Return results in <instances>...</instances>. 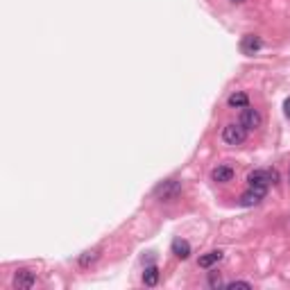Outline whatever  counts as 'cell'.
I'll use <instances>...</instances> for the list:
<instances>
[{
	"label": "cell",
	"instance_id": "2e32d148",
	"mask_svg": "<svg viewBox=\"0 0 290 290\" xmlns=\"http://www.w3.org/2000/svg\"><path fill=\"white\" fill-rule=\"evenodd\" d=\"M209 284L216 288V286H220V277H216V275H211V279H209Z\"/></svg>",
	"mask_w": 290,
	"mask_h": 290
},
{
	"label": "cell",
	"instance_id": "30bf717a",
	"mask_svg": "<svg viewBox=\"0 0 290 290\" xmlns=\"http://www.w3.org/2000/svg\"><path fill=\"white\" fill-rule=\"evenodd\" d=\"M220 259H222V252L220 250H211V252H207V254H202L197 263H200V268H213Z\"/></svg>",
	"mask_w": 290,
	"mask_h": 290
},
{
	"label": "cell",
	"instance_id": "8992f818",
	"mask_svg": "<svg viewBox=\"0 0 290 290\" xmlns=\"http://www.w3.org/2000/svg\"><path fill=\"white\" fill-rule=\"evenodd\" d=\"M34 284H36L34 272H30V270H16L14 272V288H18V290H30Z\"/></svg>",
	"mask_w": 290,
	"mask_h": 290
},
{
	"label": "cell",
	"instance_id": "5b68a950",
	"mask_svg": "<svg viewBox=\"0 0 290 290\" xmlns=\"http://www.w3.org/2000/svg\"><path fill=\"white\" fill-rule=\"evenodd\" d=\"M266 193H268V188H263V186H250L247 193H243L241 204L243 207H256V204L266 197Z\"/></svg>",
	"mask_w": 290,
	"mask_h": 290
},
{
	"label": "cell",
	"instance_id": "5bb4252c",
	"mask_svg": "<svg viewBox=\"0 0 290 290\" xmlns=\"http://www.w3.org/2000/svg\"><path fill=\"white\" fill-rule=\"evenodd\" d=\"M227 288H229V290H234V288H247V290H250L252 284H250V281H229Z\"/></svg>",
	"mask_w": 290,
	"mask_h": 290
},
{
	"label": "cell",
	"instance_id": "52a82bcc",
	"mask_svg": "<svg viewBox=\"0 0 290 290\" xmlns=\"http://www.w3.org/2000/svg\"><path fill=\"white\" fill-rule=\"evenodd\" d=\"M261 48H263V41H261L256 34H247V36H243V41H241V50H243L245 54H254V52H259Z\"/></svg>",
	"mask_w": 290,
	"mask_h": 290
},
{
	"label": "cell",
	"instance_id": "e0dca14e",
	"mask_svg": "<svg viewBox=\"0 0 290 290\" xmlns=\"http://www.w3.org/2000/svg\"><path fill=\"white\" fill-rule=\"evenodd\" d=\"M231 2H245V0H231Z\"/></svg>",
	"mask_w": 290,
	"mask_h": 290
},
{
	"label": "cell",
	"instance_id": "8fae6325",
	"mask_svg": "<svg viewBox=\"0 0 290 290\" xmlns=\"http://www.w3.org/2000/svg\"><path fill=\"white\" fill-rule=\"evenodd\" d=\"M227 104H229L231 109H245L247 104H250V98H247V93H243V91H236V93L229 95Z\"/></svg>",
	"mask_w": 290,
	"mask_h": 290
},
{
	"label": "cell",
	"instance_id": "ba28073f",
	"mask_svg": "<svg viewBox=\"0 0 290 290\" xmlns=\"http://www.w3.org/2000/svg\"><path fill=\"white\" fill-rule=\"evenodd\" d=\"M211 179H213V182H218V184H227V182L234 179V170H231L229 166H218V168H213Z\"/></svg>",
	"mask_w": 290,
	"mask_h": 290
},
{
	"label": "cell",
	"instance_id": "6da1fadb",
	"mask_svg": "<svg viewBox=\"0 0 290 290\" xmlns=\"http://www.w3.org/2000/svg\"><path fill=\"white\" fill-rule=\"evenodd\" d=\"M245 138H247V129L241 123H229L222 129V141L227 145H241V143H245Z\"/></svg>",
	"mask_w": 290,
	"mask_h": 290
},
{
	"label": "cell",
	"instance_id": "7a4b0ae2",
	"mask_svg": "<svg viewBox=\"0 0 290 290\" xmlns=\"http://www.w3.org/2000/svg\"><path fill=\"white\" fill-rule=\"evenodd\" d=\"M179 193H182V184H179L177 179H168V182L159 184V186L154 188V195H157L161 202H172Z\"/></svg>",
	"mask_w": 290,
	"mask_h": 290
},
{
	"label": "cell",
	"instance_id": "9a60e30c",
	"mask_svg": "<svg viewBox=\"0 0 290 290\" xmlns=\"http://www.w3.org/2000/svg\"><path fill=\"white\" fill-rule=\"evenodd\" d=\"M284 113H286V118H290V98H286L284 102Z\"/></svg>",
	"mask_w": 290,
	"mask_h": 290
},
{
	"label": "cell",
	"instance_id": "3957f363",
	"mask_svg": "<svg viewBox=\"0 0 290 290\" xmlns=\"http://www.w3.org/2000/svg\"><path fill=\"white\" fill-rule=\"evenodd\" d=\"M277 175L275 170H252L250 175H247V184L250 186H263V188H268L270 186V182L275 184L277 182Z\"/></svg>",
	"mask_w": 290,
	"mask_h": 290
},
{
	"label": "cell",
	"instance_id": "9c48e42d",
	"mask_svg": "<svg viewBox=\"0 0 290 290\" xmlns=\"http://www.w3.org/2000/svg\"><path fill=\"white\" fill-rule=\"evenodd\" d=\"M172 254L177 259H188L191 256V243L184 241V238H175L172 241Z\"/></svg>",
	"mask_w": 290,
	"mask_h": 290
},
{
	"label": "cell",
	"instance_id": "7c38bea8",
	"mask_svg": "<svg viewBox=\"0 0 290 290\" xmlns=\"http://www.w3.org/2000/svg\"><path fill=\"white\" fill-rule=\"evenodd\" d=\"M157 281H159V268L157 266L145 268V272H143V284H145V286H157Z\"/></svg>",
	"mask_w": 290,
	"mask_h": 290
},
{
	"label": "cell",
	"instance_id": "277c9868",
	"mask_svg": "<svg viewBox=\"0 0 290 290\" xmlns=\"http://www.w3.org/2000/svg\"><path fill=\"white\" fill-rule=\"evenodd\" d=\"M261 123H263V118H261V113L256 111V109H252L250 104H247L245 109L241 111V125L250 132V129H259Z\"/></svg>",
	"mask_w": 290,
	"mask_h": 290
},
{
	"label": "cell",
	"instance_id": "4fadbf2b",
	"mask_svg": "<svg viewBox=\"0 0 290 290\" xmlns=\"http://www.w3.org/2000/svg\"><path fill=\"white\" fill-rule=\"evenodd\" d=\"M98 259V252H84V256L82 259H79V263H82V266H89V263H93V261Z\"/></svg>",
	"mask_w": 290,
	"mask_h": 290
}]
</instances>
